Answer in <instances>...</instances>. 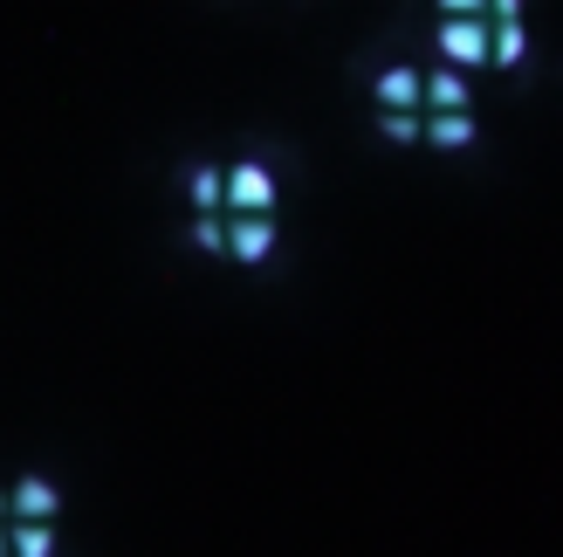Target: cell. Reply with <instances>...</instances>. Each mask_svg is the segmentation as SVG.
Instances as JSON below:
<instances>
[{
    "label": "cell",
    "mask_w": 563,
    "mask_h": 557,
    "mask_svg": "<svg viewBox=\"0 0 563 557\" xmlns=\"http://www.w3.org/2000/svg\"><path fill=\"white\" fill-rule=\"evenodd\" d=\"M220 214H275V173L262 159L220 165Z\"/></svg>",
    "instance_id": "obj_1"
},
{
    "label": "cell",
    "mask_w": 563,
    "mask_h": 557,
    "mask_svg": "<svg viewBox=\"0 0 563 557\" xmlns=\"http://www.w3.org/2000/svg\"><path fill=\"white\" fill-rule=\"evenodd\" d=\"M440 55H446V69H482L488 63V21L482 14H467V21H440Z\"/></svg>",
    "instance_id": "obj_2"
},
{
    "label": "cell",
    "mask_w": 563,
    "mask_h": 557,
    "mask_svg": "<svg viewBox=\"0 0 563 557\" xmlns=\"http://www.w3.org/2000/svg\"><path fill=\"white\" fill-rule=\"evenodd\" d=\"M228 255L241 269H255L275 255V214H228Z\"/></svg>",
    "instance_id": "obj_3"
},
{
    "label": "cell",
    "mask_w": 563,
    "mask_h": 557,
    "mask_svg": "<svg viewBox=\"0 0 563 557\" xmlns=\"http://www.w3.org/2000/svg\"><path fill=\"white\" fill-rule=\"evenodd\" d=\"M55 516H63V489L48 476H21L8 489V523H55Z\"/></svg>",
    "instance_id": "obj_4"
},
{
    "label": "cell",
    "mask_w": 563,
    "mask_h": 557,
    "mask_svg": "<svg viewBox=\"0 0 563 557\" xmlns=\"http://www.w3.org/2000/svg\"><path fill=\"white\" fill-rule=\"evenodd\" d=\"M482 124H474V110H427L419 118V145H440V152H467Z\"/></svg>",
    "instance_id": "obj_5"
},
{
    "label": "cell",
    "mask_w": 563,
    "mask_h": 557,
    "mask_svg": "<svg viewBox=\"0 0 563 557\" xmlns=\"http://www.w3.org/2000/svg\"><path fill=\"white\" fill-rule=\"evenodd\" d=\"M467 76L461 69H433V76H419V110H467Z\"/></svg>",
    "instance_id": "obj_6"
},
{
    "label": "cell",
    "mask_w": 563,
    "mask_h": 557,
    "mask_svg": "<svg viewBox=\"0 0 563 557\" xmlns=\"http://www.w3.org/2000/svg\"><path fill=\"white\" fill-rule=\"evenodd\" d=\"M372 97H378V110H419V69H406V63L378 69Z\"/></svg>",
    "instance_id": "obj_7"
},
{
    "label": "cell",
    "mask_w": 563,
    "mask_h": 557,
    "mask_svg": "<svg viewBox=\"0 0 563 557\" xmlns=\"http://www.w3.org/2000/svg\"><path fill=\"white\" fill-rule=\"evenodd\" d=\"M522 55H529V28H522V21H488V63L516 69Z\"/></svg>",
    "instance_id": "obj_8"
},
{
    "label": "cell",
    "mask_w": 563,
    "mask_h": 557,
    "mask_svg": "<svg viewBox=\"0 0 563 557\" xmlns=\"http://www.w3.org/2000/svg\"><path fill=\"white\" fill-rule=\"evenodd\" d=\"M8 557H55V523H8Z\"/></svg>",
    "instance_id": "obj_9"
},
{
    "label": "cell",
    "mask_w": 563,
    "mask_h": 557,
    "mask_svg": "<svg viewBox=\"0 0 563 557\" xmlns=\"http://www.w3.org/2000/svg\"><path fill=\"white\" fill-rule=\"evenodd\" d=\"M186 200H192V214H220V165H192Z\"/></svg>",
    "instance_id": "obj_10"
},
{
    "label": "cell",
    "mask_w": 563,
    "mask_h": 557,
    "mask_svg": "<svg viewBox=\"0 0 563 557\" xmlns=\"http://www.w3.org/2000/svg\"><path fill=\"white\" fill-rule=\"evenodd\" d=\"M192 248L200 255H228V214H192Z\"/></svg>",
    "instance_id": "obj_11"
},
{
    "label": "cell",
    "mask_w": 563,
    "mask_h": 557,
    "mask_svg": "<svg viewBox=\"0 0 563 557\" xmlns=\"http://www.w3.org/2000/svg\"><path fill=\"white\" fill-rule=\"evenodd\" d=\"M378 131L391 145H419V110H378Z\"/></svg>",
    "instance_id": "obj_12"
},
{
    "label": "cell",
    "mask_w": 563,
    "mask_h": 557,
    "mask_svg": "<svg viewBox=\"0 0 563 557\" xmlns=\"http://www.w3.org/2000/svg\"><path fill=\"white\" fill-rule=\"evenodd\" d=\"M467 14H482V0H440V21H467Z\"/></svg>",
    "instance_id": "obj_13"
},
{
    "label": "cell",
    "mask_w": 563,
    "mask_h": 557,
    "mask_svg": "<svg viewBox=\"0 0 563 557\" xmlns=\"http://www.w3.org/2000/svg\"><path fill=\"white\" fill-rule=\"evenodd\" d=\"M0 523H8V489H0Z\"/></svg>",
    "instance_id": "obj_14"
},
{
    "label": "cell",
    "mask_w": 563,
    "mask_h": 557,
    "mask_svg": "<svg viewBox=\"0 0 563 557\" xmlns=\"http://www.w3.org/2000/svg\"><path fill=\"white\" fill-rule=\"evenodd\" d=\"M0 557H8V523H0Z\"/></svg>",
    "instance_id": "obj_15"
}]
</instances>
